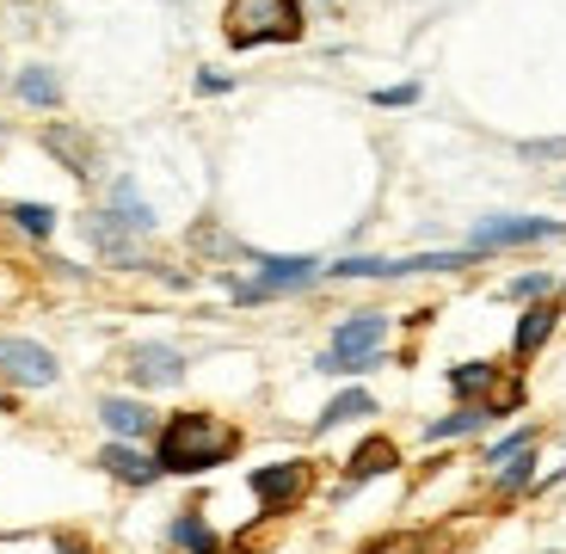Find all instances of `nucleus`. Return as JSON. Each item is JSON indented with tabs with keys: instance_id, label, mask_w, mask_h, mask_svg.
<instances>
[{
	"instance_id": "obj_1",
	"label": "nucleus",
	"mask_w": 566,
	"mask_h": 554,
	"mask_svg": "<svg viewBox=\"0 0 566 554\" xmlns=\"http://www.w3.org/2000/svg\"><path fill=\"white\" fill-rule=\"evenodd\" d=\"M241 450V438L210 419V412H172L155 438V462L160 474H203V469H222L228 456Z\"/></svg>"
},
{
	"instance_id": "obj_2",
	"label": "nucleus",
	"mask_w": 566,
	"mask_h": 554,
	"mask_svg": "<svg viewBox=\"0 0 566 554\" xmlns=\"http://www.w3.org/2000/svg\"><path fill=\"white\" fill-rule=\"evenodd\" d=\"M302 31H308L302 0H234V7H228V43H234V50L302 43Z\"/></svg>"
},
{
	"instance_id": "obj_3",
	"label": "nucleus",
	"mask_w": 566,
	"mask_h": 554,
	"mask_svg": "<svg viewBox=\"0 0 566 554\" xmlns=\"http://www.w3.org/2000/svg\"><path fill=\"white\" fill-rule=\"evenodd\" d=\"M382 339H388V314H376V309L345 314L339 327H333L326 357L314 369H321V376H357V369H369L376 357H382Z\"/></svg>"
},
{
	"instance_id": "obj_4",
	"label": "nucleus",
	"mask_w": 566,
	"mask_h": 554,
	"mask_svg": "<svg viewBox=\"0 0 566 554\" xmlns=\"http://www.w3.org/2000/svg\"><path fill=\"white\" fill-rule=\"evenodd\" d=\"M536 241H566V222L554 216H481L468 228L474 253H499V247H536Z\"/></svg>"
},
{
	"instance_id": "obj_5",
	"label": "nucleus",
	"mask_w": 566,
	"mask_h": 554,
	"mask_svg": "<svg viewBox=\"0 0 566 554\" xmlns=\"http://www.w3.org/2000/svg\"><path fill=\"white\" fill-rule=\"evenodd\" d=\"M314 278H321V265L314 259H259V278H247V284H234V302H271V296H290V290H308Z\"/></svg>"
},
{
	"instance_id": "obj_6",
	"label": "nucleus",
	"mask_w": 566,
	"mask_h": 554,
	"mask_svg": "<svg viewBox=\"0 0 566 554\" xmlns=\"http://www.w3.org/2000/svg\"><path fill=\"white\" fill-rule=\"evenodd\" d=\"M0 376L19 383V388H50L62 376V364H56V352L38 345V339H0Z\"/></svg>"
},
{
	"instance_id": "obj_7",
	"label": "nucleus",
	"mask_w": 566,
	"mask_h": 554,
	"mask_svg": "<svg viewBox=\"0 0 566 554\" xmlns=\"http://www.w3.org/2000/svg\"><path fill=\"white\" fill-rule=\"evenodd\" d=\"M247 487H253V499L265 512H283V505H296L308 493V462H265V469L247 474Z\"/></svg>"
},
{
	"instance_id": "obj_8",
	"label": "nucleus",
	"mask_w": 566,
	"mask_h": 554,
	"mask_svg": "<svg viewBox=\"0 0 566 554\" xmlns=\"http://www.w3.org/2000/svg\"><path fill=\"white\" fill-rule=\"evenodd\" d=\"M185 376V357L172 345H136L129 352V383L136 388H172Z\"/></svg>"
},
{
	"instance_id": "obj_9",
	"label": "nucleus",
	"mask_w": 566,
	"mask_h": 554,
	"mask_svg": "<svg viewBox=\"0 0 566 554\" xmlns=\"http://www.w3.org/2000/svg\"><path fill=\"white\" fill-rule=\"evenodd\" d=\"M43 148L62 160V167L74 173V179H93V160H99V148H93V136L86 129H74V124H50L43 129Z\"/></svg>"
},
{
	"instance_id": "obj_10",
	"label": "nucleus",
	"mask_w": 566,
	"mask_h": 554,
	"mask_svg": "<svg viewBox=\"0 0 566 554\" xmlns=\"http://www.w3.org/2000/svg\"><path fill=\"white\" fill-rule=\"evenodd\" d=\"M99 469L112 474V481H124V487H148V481H160V462H155V456H142L136 443H124V438L99 450Z\"/></svg>"
},
{
	"instance_id": "obj_11",
	"label": "nucleus",
	"mask_w": 566,
	"mask_h": 554,
	"mask_svg": "<svg viewBox=\"0 0 566 554\" xmlns=\"http://www.w3.org/2000/svg\"><path fill=\"white\" fill-rule=\"evenodd\" d=\"M554 327H560V309H554L548 296H542V302H530V309H524V321H517V333H511V352H517V357H536L542 345L554 339Z\"/></svg>"
},
{
	"instance_id": "obj_12",
	"label": "nucleus",
	"mask_w": 566,
	"mask_h": 554,
	"mask_svg": "<svg viewBox=\"0 0 566 554\" xmlns=\"http://www.w3.org/2000/svg\"><path fill=\"white\" fill-rule=\"evenodd\" d=\"M99 426L112 431V438L136 443V438H148V431H155V412L142 407V400H117V395H105V400H99Z\"/></svg>"
},
{
	"instance_id": "obj_13",
	"label": "nucleus",
	"mask_w": 566,
	"mask_h": 554,
	"mask_svg": "<svg viewBox=\"0 0 566 554\" xmlns=\"http://www.w3.org/2000/svg\"><path fill=\"white\" fill-rule=\"evenodd\" d=\"M345 487H364V481H376V474H388V469H400V450H395V438H364L352 450V462H345Z\"/></svg>"
},
{
	"instance_id": "obj_14",
	"label": "nucleus",
	"mask_w": 566,
	"mask_h": 554,
	"mask_svg": "<svg viewBox=\"0 0 566 554\" xmlns=\"http://www.w3.org/2000/svg\"><path fill=\"white\" fill-rule=\"evenodd\" d=\"M105 216H112L117 228H129V234H155V210L142 203L136 179H117V185H112V203H105Z\"/></svg>"
},
{
	"instance_id": "obj_15",
	"label": "nucleus",
	"mask_w": 566,
	"mask_h": 554,
	"mask_svg": "<svg viewBox=\"0 0 566 554\" xmlns=\"http://www.w3.org/2000/svg\"><path fill=\"white\" fill-rule=\"evenodd\" d=\"M167 548L172 554H216L222 542H216V530L203 524L198 512H179V518H172V530H167Z\"/></svg>"
},
{
	"instance_id": "obj_16",
	"label": "nucleus",
	"mask_w": 566,
	"mask_h": 554,
	"mask_svg": "<svg viewBox=\"0 0 566 554\" xmlns=\"http://www.w3.org/2000/svg\"><path fill=\"white\" fill-rule=\"evenodd\" d=\"M376 412V395H364V388H345V395H333L321 407V419H314V431H333V426H352V419H369Z\"/></svg>"
},
{
	"instance_id": "obj_17",
	"label": "nucleus",
	"mask_w": 566,
	"mask_h": 554,
	"mask_svg": "<svg viewBox=\"0 0 566 554\" xmlns=\"http://www.w3.org/2000/svg\"><path fill=\"white\" fill-rule=\"evenodd\" d=\"M13 93H19L25 105H38V112H56V105H62V81H56L50 69H19Z\"/></svg>"
},
{
	"instance_id": "obj_18",
	"label": "nucleus",
	"mask_w": 566,
	"mask_h": 554,
	"mask_svg": "<svg viewBox=\"0 0 566 554\" xmlns=\"http://www.w3.org/2000/svg\"><path fill=\"white\" fill-rule=\"evenodd\" d=\"M481 426H493V407H455L450 419H431V426H424V438L450 443V438H468V431H481Z\"/></svg>"
},
{
	"instance_id": "obj_19",
	"label": "nucleus",
	"mask_w": 566,
	"mask_h": 554,
	"mask_svg": "<svg viewBox=\"0 0 566 554\" xmlns=\"http://www.w3.org/2000/svg\"><path fill=\"white\" fill-rule=\"evenodd\" d=\"M493 383H499V364H486V357H474V364H455V369H450V388H455V400H474V395H486Z\"/></svg>"
},
{
	"instance_id": "obj_20",
	"label": "nucleus",
	"mask_w": 566,
	"mask_h": 554,
	"mask_svg": "<svg viewBox=\"0 0 566 554\" xmlns=\"http://www.w3.org/2000/svg\"><path fill=\"white\" fill-rule=\"evenodd\" d=\"M530 481H536V443H530V450H517V456H505V462L493 469L499 493H524Z\"/></svg>"
},
{
	"instance_id": "obj_21",
	"label": "nucleus",
	"mask_w": 566,
	"mask_h": 554,
	"mask_svg": "<svg viewBox=\"0 0 566 554\" xmlns=\"http://www.w3.org/2000/svg\"><path fill=\"white\" fill-rule=\"evenodd\" d=\"M7 216L25 228L31 241H50V234H56V210H50V203H7Z\"/></svg>"
},
{
	"instance_id": "obj_22",
	"label": "nucleus",
	"mask_w": 566,
	"mask_h": 554,
	"mask_svg": "<svg viewBox=\"0 0 566 554\" xmlns=\"http://www.w3.org/2000/svg\"><path fill=\"white\" fill-rule=\"evenodd\" d=\"M548 290H554L548 271H524V278H511V284H505V296H511V302H542Z\"/></svg>"
},
{
	"instance_id": "obj_23",
	"label": "nucleus",
	"mask_w": 566,
	"mask_h": 554,
	"mask_svg": "<svg viewBox=\"0 0 566 554\" xmlns=\"http://www.w3.org/2000/svg\"><path fill=\"white\" fill-rule=\"evenodd\" d=\"M530 443H536V426H524V431H511V438H499L493 450H486V462H493V469H499V462H505V456L530 450Z\"/></svg>"
},
{
	"instance_id": "obj_24",
	"label": "nucleus",
	"mask_w": 566,
	"mask_h": 554,
	"mask_svg": "<svg viewBox=\"0 0 566 554\" xmlns=\"http://www.w3.org/2000/svg\"><path fill=\"white\" fill-rule=\"evenodd\" d=\"M369 100H376V105H388V112H395V105H419V81H400V86H376Z\"/></svg>"
},
{
	"instance_id": "obj_25",
	"label": "nucleus",
	"mask_w": 566,
	"mask_h": 554,
	"mask_svg": "<svg viewBox=\"0 0 566 554\" xmlns=\"http://www.w3.org/2000/svg\"><path fill=\"white\" fill-rule=\"evenodd\" d=\"M234 86V74H222V69H203L198 74V93H228Z\"/></svg>"
},
{
	"instance_id": "obj_26",
	"label": "nucleus",
	"mask_w": 566,
	"mask_h": 554,
	"mask_svg": "<svg viewBox=\"0 0 566 554\" xmlns=\"http://www.w3.org/2000/svg\"><path fill=\"white\" fill-rule=\"evenodd\" d=\"M314 7H326V13H333V7H339V0H314Z\"/></svg>"
}]
</instances>
